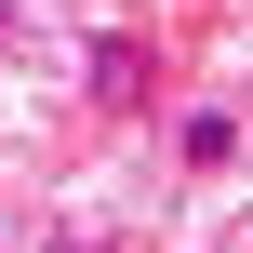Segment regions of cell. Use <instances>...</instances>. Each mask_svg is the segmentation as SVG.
<instances>
[{"label":"cell","mask_w":253,"mask_h":253,"mask_svg":"<svg viewBox=\"0 0 253 253\" xmlns=\"http://www.w3.org/2000/svg\"><path fill=\"white\" fill-rule=\"evenodd\" d=\"M173 160H187V173H227V160H240V107H187Z\"/></svg>","instance_id":"cell-1"}]
</instances>
